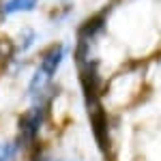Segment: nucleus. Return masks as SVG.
<instances>
[{"instance_id":"nucleus-1","label":"nucleus","mask_w":161,"mask_h":161,"mask_svg":"<svg viewBox=\"0 0 161 161\" xmlns=\"http://www.w3.org/2000/svg\"><path fill=\"white\" fill-rule=\"evenodd\" d=\"M45 114H47V103L35 101V105L19 116V120H17V142H19V146H30L37 140L39 129L45 120Z\"/></svg>"},{"instance_id":"nucleus-2","label":"nucleus","mask_w":161,"mask_h":161,"mask_svg":"<svg viewBox=\"0 0 161 161\" xmlns=\"http://www.w3.org/2000/svg\"><path fill=\"white\" fill-rule=\"evenodd\" d=\"M90 112V127L95 133V142L99 150L103 153V157L108 161H112V136H110V123H108V114L101 108V103L88 108Z\"/></svg>"},{"instance_id":"nucleus-3","label":"nucleus","mask_w":161,"mask_h":161,"mask_svg":"<svg viewBox=\"0 0 161 161\" xmlns=\"http://www.w3.org/2000/svg\"><path fill=\"white\" fill-rule=\"evenodd\" d=\"M67 54H69V50H67L64 43H54V45H50L47 50H43L41 58H39L37 73L41 75V77H45V80H50V82H52L54 75L58 73L60 64L64 62Z\"/></svg>"},{"instance_id":"nucleus-4","label":"nucleus","mask_w":161,"mask_h":161,"mask_svg":"<svg viewBox=\"0 0 161 161\" xmlns=\"http://www.w3.org/2000/svg\"><path fill=\"white\" fill-rule=\"evenodd\" d=\"M110 9H112V7H105V9H101V11L92 13L90 17H86V19L80 24V28H77V41L95 43V41L105 32V28H108Z\"/></svg>"},{"instance_id":"nucleus-5","label":"nucleus","mask_w":161,"mask_h":161,"mask_svg":"<svg viewBox=\"0 0 161 161\" xmlns=\"http://www.w3.org/2000/svg\"><path fill=\"white\" fill-rule=\"evenodd\" d=\"M41 0H2L0 2V17H11L19 13H32Z\"/></svg>"},{"instance_id":"nucleus-6","label":"nucleus","mask_w":161,"mask_h":161,"mask_svg":"<svg viewBox=\"0 0 161 161\" xmlns=\"http://www.w3.org/2000/svg\"><path fill=\"white\" fill-rule=\"evenodd\" d=\"M17 47H15V41L4 35H0V64H9L15 58Z\"/></svg>"},{"instance_id":"nucleus-7","label":"nucleus","mask_w":161,"mask_h":161,"mask_svg":"<svg viewBox=\"0 0 161 161\" xmlns=\"http://www.w3.org/2000/svg\"><path fill=\"white\" fill-rule=\"evenodd\" d=\"M35 43H37V32H35L32 28H24V30L19 32V39H17V43H15V47H17V52H28Z\"/></svg>"},{"instance_id":"nucleus-8","label":"nucleus","mask_w":161,"mask_h":161,"mask_svg":"<svg viewBox=\"0 0 161 161\" xmlns=\"http://www.w3.org/2000/svg\"><path fill=\"white\" fill-rule=\"evenodd\" d=\"M17 148H19V142L17 140L0 144V161H13V157L17 155Z\"/></svg>"},{"instance_id":"nucleus-9","label":"nucleus","mask_w":161,"mask_h":161,"mask_svg":"<svg viewBox=\"0 0 161 161\" xmlns=\"http://www.w3.org/2000/svg\"><path fill=\"white\" fill-rule=\"evenodd\" d=\"M71 11H73V4L67 0V4L62 2L60 9H54V11L50 13V19H52V22H62L64 17H69V13H71Z\"/></svg>"}]
</instances>
